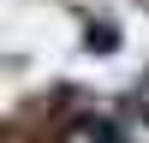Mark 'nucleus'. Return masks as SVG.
<instances>
[{
    "label": "nucleus",
    "mask_w": 149,
    "mask_h": 143,
    "mask_svg": "<svg viewBox=\"0 0 149 143\" xmlns=\"http://www.w3.org/2000/svg\"><path fill=\"white\" fill-rule=\"evenodd\" d=\"M66 143H125V137H119V125H113V119L90 113V119H78V125L66 131Z\"/></svg>",
    "instance_id": "obj_1"
},
{
    "label": "nucleus",
    "mask_w": 149,
    "mask_h": 143,
    "mask_svg": "<svg viewBox=\"0 0 149 143\" xmlns=\"http://www.w3.org/2000/svg\"><path fill=\"white\" fill-rule=\"evenodd\" d=\"M125 113H137V119H149V83H137V90L125 95Z\"/></svg>",
    "instance_id": "obj_2"
}]
</instances>
